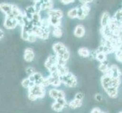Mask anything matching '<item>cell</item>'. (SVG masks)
I'll use <instances>...</instances> for the list:
<instances>
[{
	"label": "cell",
	"mask_w": 122,
	"mask_h": 113,
	"mask_svg": "<svg viewBox=\"0 0 122 113\" xmlns=\"http://www.w3.org/2000/svg\"><path fill=\"white\" fill-rule=\"evenodd\" d=\"M52 50L58 57V65H66L70 58V52L66 45L61 41H58L53 44Z\"/></svg>",
	"instance_id": "obj_1"
},
{
	"label": "cell",
	"mask_w": 122,
	"mask_h": 113,
	"mask_svg": "<svg viewBox=\"0 0 122 113\" xmlns=\"http://www.w3.org/2000/svg\"><path fill=\"white\" fill-rule=\"evenodd\" d=\"M44 66L49 73L58 71V57L56 55H49L44 63Z\"/></svg>",
	"instance_id": "obj_2"
},
{
	"label": "cell",
	"mask_w": 122,
	"mask_h": 113,
	"mask_svg": "<svg viewBox=\"0 0 122 113\" xmlns=\"http://www.w3.org/2000/svg\"><path fill=\"white\" fill-rule=\"evenodd\" d=\"M61 80L62 84H64L68 87H75L77 85V79L76 76L71 72L61 76Z\"/></svg>",
	"instance_id": "obj_3"
},
{
	"label": "cell",
	"mask_w": 122,
	"mask_h": 113,
	"mask_svg": "<svg viewBox=\"0 0 122 113\" xmlns=\"http://www.w3.org/2000/svg\"><path fill=\"white\" fill-rule=\"evenodd\" d=\"M28 94H30L36 97L37 99H43L46 95V89L41 85H34L28 90Z\"/></svg>",
	"instance_id": "obj_4"
},
{
	"label": "cell",
	"mask_w": 122,
	"mask_h": 113,
	"mask_svg": "<svg viewBox=\"0 0 122 113\" xmlns=\"http://www.w3.org/2000/svg\"><path fill=\"white\" fill-rule=\"evenodd\" d=\"M3 26L6 30H14L18 26V23L14 17L5 16V19H4Z\"/></svg>",
	"instance_id": "obj_5"
},
{
	"label": "cell",
	"mask_w": 122,
	"mask_h": 113,
	"mask_svg": "<svg viewBox=\"0 0 122 113\" xmlns=\"http://www.w3.org/2000/svg\"><path fill=\"white\" fill-rule=\"evenodd\" d=\"M28 78H30V80L34 84V85H41V86L43 85V80L45 78V77H43V75L39 72H36L33 75H29Z\"/></svg>",
	"instance_id": "obj_6"
},
{
	"label": "cell",
	"mask_w": 122,
	"mask_h": 113,
	"mask_svg": "<svg viewBox=\"0 0 122 113\" xmlns=\"http://www.w3.org/2000/svg\"><path fill=\"white\" fill-rule=\"evenodd\" d=\"M14 8V5L11 3L7 2H2L0 3V11L3 14H5V16H10L12 14Z\"/></svg>",
	"instance_id": "obj_7"
},
{
	"label": "cell",
	"mask_w": 122,
	"mask_h": 113,
	"mask_svg": "<svg viewBox=\"0 0 122 113\" xmlns=\"http://www.w3.org/2000/svg\"><path fill=\"white\" fill-rule=\"evenodd\" d=\"M104 75H108L109 76H111L112 78H121V72L120 69L118 68V66L114 64V65L110 66L108 72Z\"/></svg>",
	"instance_id": "obj_8"
},
{
	"label": "cell",
	"mask_w": 122,
	"mask_h": 113,
	"mask_svg": "<svg viewBox=\"0 0 122 113\" xmlns=\"http://www.w3.org/2000/svg\"><path fill=\"white\" fill-rule=\"evenodd\" d=\"M49 95L52 99L57 100L58 99L61 98H65V94L63 90H60L56 88H52L49 90Z\"/></svg>",
	"instance_id": "obj_9"
},
{
	"label": "cell",
	"mask_w": 122,
	"mask_h": 113,
	"mask_svg": "<svg viewBox=\"0 0 122 113\" xmlns=\"http://www.w3.org/2000/svg\"><path fill=\"white\" fill-rule=\"evenodd\" d=\"M35 58V53L31 48H25L24 52V59L27 63L32 62Z\"/></svg>",
	"instance_id": "obj_10"
},
{
	"label": "cell",
	"mask_w": 122,
	"mask_h": 113,
	"mask_svg": "<svg viewBox=\"0 0 122 113\" xmlns=\"http://www.w3.org/2000/svg\"><path fill=\"white\" fill-rule=\"evenodd\" d=\"M112 78L108 75H103L101 78V84L104 88V90H106L108 87H112Z\"/></svg>",
	"instance_id": "obj_11"
},
{
	"label": "cell",
	"mask_w": 122,
	"mask_h": 113,
	"mask_svg": "<svg viewBox=\"0 0 122 113\" xmlns=\"http://www.w3.org/2000/svg\"><path fill=\"white\" fill-rule=\"evenodd\" d=\"M111 19H112V17L110 16V14H109L108 11H105L102 14V16H101V19H100V23H101V27H102V28L108 27Z\"/></svg>",
	"instance_id": "obj_12"
},
{
	"label": "cell",
	"mask_w": 122,
	"mask_h": 113,
	"mask_svg": "<svg viewBox=\"0 0 122 113\" xmlns=\"http://www.w3.org/2000/svg\"><path fill=\"white\" fill-rule=\"evenodd\" d=\"M85 32H86V30L83 25L78 24L77 26H76V27L74 28V35L77 38H82L85 35Z\"/></svg>",
	"instance_id": "obj_13"
},
{
	"label": "cell",
	"mask_w": 122,
	"mask_h": 113,
	"mask_svg": "<svg viewBox=\"0 0 122 113\" xmlns=\"http://www.w3.org/2000/svg\"><path fill=\"white\" fill-rule=\"evenodd\" d=\"M47 14L48 17H54L59 19H61L64 16V13L60 9H50L47 11Z\"/></svg>",
	"instance_id": "obj_14"
},
{
	"label": "cell",
	"mask_w": 122,
	"mask_h": 113,
	"mask_svg": "<svg viewBox=\"0 0 122 113\" xmlns=\"http://www.w3.org/2000/svg\"><path fill=\"white\" fill-rule=\"evenodd\" d=\"M106 93L108 95L109 97L111 98H116L117 97V94H118V89L116 88V87H108L106 90H105Z\"/></svg>",
	"instance_id": "obj_15"
},
{
	"label": "cell",
	"mask_w": 122,
	"mask_h": 113,
	"mask_svg": "<svg viewBox=\"0 0 122 113\" xmlns=\"http://www.w3.org/2000/svg\"><path fill=\"white\" fill-rule=\"evenodd\" d=\"M49 20L50 25L54 28L56 27H61V19L57 18H54V17H48Z\"/></svg>",
	"instance_id": "obj_16"
},
{
	"label": "cell",
	"mask_w": 122,
	"mask_h": 113,
	"mask_svg": "<svg viewBox=\"0 0 122 113\" xmlns=\"http://www.w3.org/2000/svg\"><path fill=\"white\" fill-rule=\"evenodd\" d=\"M31 21L33 24L34 27H39L40 26V23L42 21V18H41V16L40 14V13H35L32 16V19H31Z\"/></svg>",
	"instance_id": "obj_17"
},
{
	"label": "cell",
	"mask_w": 122,
	"mask_h": 113,
	"mask_svg": "<svg viewBox=\"0 0 122 113\" xmlns=\"http://www.w3.org/2000/svg\"><path fill=\"white\" fill-rule=\"evenodd\" d=\"M90 54V51L86 47H82L78 49V54L81 57H83V58L89 57Z\"/></svg>",
	"instance_id": "obj_18"
},
{
	"label": "cell",
	"mask_w": 122,
	"mask_h": 113,
	"mask_svg": "<svg viewBox=\"0 0 122 113\" xmlns=\"http://www.w3.org/2000/svg\"><path fill=\"white\" fill-rule=\"evenodd\" d=\"M82 103H83V101H81V100L74 99L73 100H71V101L68 103V106L71 108L75 109V108H77L81 107L82 106Z\"/></svg>",
	"instance_id": "obj_19"
},
{
	"label": "cell",
	"mask_w": 122,
	"mask_h": 113,
	"mask_svg": "<svg viewBox=\"0 0 122 113\" xmlns=\"http://www.w3.org/2000/svg\"><path fill=\"white\" fill-rule=\"evenodd\" d=\"M33 85H34V84L30 80V78H29L28 77L23 79V80L21 81V86L24 87V88H26L28 90L29 88H30V87H33Z\"/></svg>",
	"instance_id": "obj_20"
},
{
	"label": "cell",
	"mask_w": 122,
	"mask_h": 113,
	"mask_svg": "<svg viewBox=\"0 0 122 113\" xmlns=\"http://www.w3.org/2000/svg\"><path fill=\"white\" fill-rule=\"evenodd\" d=\"M58 72L61 77L63 75L68 74L69 72V70L66 65H58Z\"/></svg>",
	"instance_id": "obj_21"
},
{
	"label": "cell",
	"mask_w": 122,
	"mask_h": 113,
	"mask_svg": "<svg viewBox=\"0 0 122 113\" xmlns=\"http://www.w3.org/2000/svg\"><path fill=\"white\" fill-rule=\"evenodd\" d=\"M109 67H110V66H108V62L106 61V62H103V63H100V65L99 66V69L102 73L106 74L108 72V71L109 70Z\"/></svg>",
	"instance_id": "obj_22"
},
{
	"label": "cell",
	"mask_w": 122,
	"mask_h": 113,
	"mask_svg": "<svg viewBox=\"0 0 122 113\" xmlns=\"http://www.w3.org/2000/svg\"><path fill=\"white\" fill-rule=\"evenodd\" d=\"M68 17L70 19H74V18H77V7L71 8L68 11V14H67Z\"/></svg>",
	"instance_id": "obj_23"
},
{
	"label": "cell",
	"mask_w": 122,
	"mask_h": 113,
	"mask_svg": "<svg viewBox=\"0 0 122 113\" xmlns=\"http://www.w3.org/2000/svg\"><path fill=\"white\" fill-rule=\"evenodd\" d=\"M96 59L100 63H103L107 61V54L104 52H97L96 54Z\"/></svg>",
	"instance_id": "obj_24"
},
{
	"label": "cell",
	"mask_w": 122,
	"mask_h": 113,
	"mask_svg": "<svg viewBox=\"0 0 122 113\" xmlns=\"http://www.w3.org/2000/svg\"><path fill=\"white\" fill-rule=\"evenodd\" d=\"M65 106H63L62 105H61L60 103H58V102H54L52 104V110H54L55 112H61L63 109H64Z\"/></svg>",
	"instance_id": "obj_25"
},
{
	"label": "cell",
	"mask_w": 122,
	"mask_h": 113,
	"mask_svg": "<svg viewBox=\"0 0 122 113\" xmlns=\"http://www.w3.org/2000/svg\"><path fill=\"white\" fill-rule=\"evenodd\" d=\"M62 30L61 27H56V28H54L53 29V31H52V35L54 37L56 38H58V39H59L62 36Z\"/></svg>",
	"instance_id": "obj_26"
},
{
	"label": "cell",
	"mask_w": 122,
	"mask_h": 113,
	"mask_svg": "<svg viewBox=\"0 0 122 113\" xmlns=\"http://www.w3.org/2000/svg\"><path fill=\"white\" fill-rule=\"evenodd\" d=\"M86 15L84 13V11H83V9L81 8V6L77 7V18L79 20H84L86 18Z\"/></svg>",
	"instance_id": "obj_27"
},
{
	"label": "cell",
	"mask_w": 122,
	"mask_h": 113,
	"mask_svg": "<svg viewBox=\"0 0 122 113\" xmlns=\"http://www.w3.org/2000/svg\"><path fill=\"white\" fill-rule=\"evenodd\" d=\"M112 18L116 20L118 23H122V8L117 11Z\"/></svg>",
	"instance_id": "obj_28"
},
{
	"label": "cell",
	"mask_w": 122,
	"mask_h": 113,
	"mask_svg": "<svg viewBox=\"0 0 122 113\" xmlns=\"http://www.w3.org/2000/svg\"><path fill=\"white\" fill-rule=\"evenodd\" d=\"M29 36H30V34L28 33V32H27L24 29L21 28V30H20V36H21L22 39H24L25 41H27Z\"/></svg>",
	"instance_id": "obj_29"
},
{
	"label": "cell",
	"mask_w": 122,
	"mask_h": 113,
	"mask_svg": "<svg viewBox=\"0 0 122 113\" xmlns=\"http://www.w3.org/2000/svg\"><path fill=\"white\" fill-rule=\"evenodd\" d=\"M25 71H26V73L28 75V76H29V75H33V73H35V72H36L35 69L33 68V67H32V66H28V67L26 68Z\"/></svg>",
	"instance_id": "obj_30"
},
{
	"label": "cell",
	"mask_w": 122,
	"mask_h": 113,
	"mask_svg": "<svg viewBox=\"0 0 122 113\" xmlns=\"http://www.w3.org/2000/svg\"><path fill=\"white\" fill-rule=\"evenodd\" d=\"M83 98H84V94L83 93V92H77V93L75 94L74 99H78V100H81V101H83Z\"/></svg>",
	"instance_id": "obj_31"
},
{
	"label": "cell",
	"mask_w": 122,
	"mask_h": 113,
	"mask_svg": "<svg viewBox=\"0 0 122 113\" xmlns=\"http://www.w3.org/2000/svg\"><path fill=\"white\" fill-rule=\"evenodd\" d=\"M56 102H58V103H60L61 105H62L63 106H65L66 107L67 106H68V104L67 103V101H66V99L65 98H61V99H58L57 100H56Z\"/></svg>",
	"instance_id": "obj_32"
},
{
	"label": "cell",
	"mask_w": 122,
	"mask_h": 113,
	"mask_svg": "<svg viewBox=\"0 0 122 113\" xmlns=\"http://www.w3.org/2000/svg\"><path fill=\"white\" fill-rule=\"evenodd\" d=\"M37 39V37L36 36H34L33 34H30V36H29L28 37V39H27V41H29V42H35V41H36Z\"/></svg>",
	"instance_id": "obj_33"
},
{
	"label": "cell",
	"mask_w": 122,
	"mask_h": 113,
	"mask_svg": "<svg viewBox=\"0 0 122 113\" xmlns=\"http://www.w3.org/2000/svg\"><path fill=\"white\" fill-rule=\"evenodd\" d=\"M60 2L63 5H70L75 2V0H60Z\"/></svg>",
	"instance_id": "obj_34"
},
{
	"label": "cell",
	"mask_w": 122,
	"mask_h": 113,
	"mask_svg": "<svg viewBox=\"0 0 122 113\" xmlns=\"http://www.w3.org/2000/svg\"><path fill=\"white\" fill-rule=\"evenodd\" d=\"M95 99L96 100V101H98V102H101L102 100V94H96L95 96Z\"/></svg>",
	"instance_id": "obj_35"
},
{
	"label": "cell",
	"mask_w": 122,
	"mask_h": 113,
	"mask_svg": "<svg viewBox=\"0 0 122 113\" xmlns=\"http://www.w3.org/2000/svg\"><path fill=\"white\" fill-rule=\"evenodd\" d=\"M80 2H81L82 5H85V4H90L91 3L93 0H79Z\"/></svg>",
	"instance_id": "obj_36"
},
{
	"label": "cell",
	"mask_w": 122,
	"mask_h": 113,
	"mask_svg": "<svg viewBox=\"0 0 122 113\" xmlns=\"http://www.w3.org/2000/svg\"><path fill=\"white\" fill-rule=\"evenodd\" d=\"M102 111L99 108H93L91 111V113H101Z\"/></svg>",
	"instance_id": "obj_37"
},
{
	"label": "cell",
	"mask_w": 122,
	"mask_h": 113,
	"mask_svg": "<svg viewBox=\"0 0 122 113\" xmlns=\"http://www.w3.org/2000/svg\"><path fill=\"white\" fill-rule=\"evenodd\" d=\"M5 36V32H4L1 27H0V40H1L2 39H3V37Z\"/></svg>",
	"instance_id": "obj_38"
},
{
	"label": "cell",
	"mask_w": 122,
	"mask_h": 113,
	"mask_svg": "<svg viewBox=\"0 0 122 113\" xmlns=\"http://www.w3.org/2000/svg\"><path fill=\"white\" fill-rule=\"evenodd\" d=\"M32 1H33V2H36L37 1H40V0H32Z\"/></svg>",
	"instance_id": "obj_39"
},
{
	"label": "cell",
	"mask_w": 122,
	"mask_h": 113,
	"mask_svg": "<svg viewBox=\"0 0 122 113\" xmlns=\"http://www.w3.org/2000/svg\"><path fill=\"white\" fill-rule=\"evenodd\" d=\"M101 113H106V112H101Z\"/></svg>",
	"instance_id": "obj_40"
},
{
	"label": "cell",
	"mask_w": 122,
	"mask_h": 113,
	"mask_svg": "<svg viewBox=\"0 0 122 113\" xmlns=\"http://www.w3.org/2000/svg\"><path fill=\"white\" fill-rule=\"evenodd\" d=\"M118 113H122V111H121V112H119Z\"/></svg>",
	"instance_id": "obj_41"
}]
</instances>
